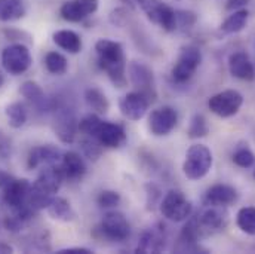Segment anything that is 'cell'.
<instances>
[{
  "label": "cell",
  "instance_id": "42",
  "mask_svg": "<svg viewBox=\"0 0 255 254\" xmlns=\"http://www.w3.org/2000/svg\"><path fill=\"white\" fill-rule=\"evenodd\" d=\"M13 253V247L12 246H9V244H6V243H3V241H0V254H10Z\"/></svg>",
  "mask_w": 255,
  "mask_h": 254
},
{
  "label": "cell",
  "instance_id": "8",
  "mask_svg": "<svg viewBox=\"0 0 255 254\" xmlns=\"http://www.w3.org/2000/svg\"><path fill=\"white\" fill-rule=\"evenodd\" d=\"M202 63V52L196 45H186L181 48L177 63L172 67V79L178 83H184L196 73Z\"/></svg>",
  "mask_w": 255,
  "mask_h": 254
},
{
  "label": "cell",
  "instance_id": "43",
  "mask_svg": "<svg viewBox=\"0 0 255 254\" xmlns=\"http://www.w3.org/2000/svg\"><path fill=\"white\" fill-rule=\"evenodd\" d=\"M4 83V77H3V74L0 73V88H1V85Z\"/></svg>",
  "mask_w": 255,
  "mask_h": 254
},
{
  "label": "cell",
  "instance_id": "6",
  "mask_svg": "<svg viewBox=\"0 0 255 254\" xmlns=\"http://www.w3.org/2000/svg\"><path fill=\"white\" fill-rule=\"evenodd\" d=\"M147 18L165 31L177 30V10L162 0H136Z\"/></svg>",
  "mask_w": 255,
  "mask_h": 254
},
{
  "label": "cell",
  "instance_id": "31",
  "mask_svg": "<svg viewBox=\"0 0 255 254\" xmlns=\"http://www.w3.org/2000/svg\"><path fill=\"white\" fill-rule=\"evenodd\" d=\"M80 149L83 152V155L91 159V161H98L101 153H103V146L100 141H97L95 138L86 135V138H83L80 141Z\"/></svg>",
  "mask_w": 255,
  "mask_h": 254
},
{
  "label": "cell",
  "instance_id": "33",
  "mask_svg": "<svg viewBox=\"0 0 255 254\" xmlns=\"http://www.w3.org/2000/svg\"><path fill=\"white\" fill-rule=\"evenodd\" d=\"M233 162L241 168H251L255 165V155L248 147L238 149L233 155Z\"/></svg>",
  "mask_w": 255,
  "mask_h": 254
},
{
  "label": "cell",
  "instance_id": "16",
  "mask_svg": "<svg viewBox=\"0 0 255 254\" xmlns=\"http://www.w3.org/2000/svg\"><path fill=\"white\" fill-rule=\"evenodd\" d=\"M128 71H129L130 83L139 92H142L144 95H147L148 98L153 100L156 97V92L153 88V71H151V68L145 64L132 61V63H129Z\"/></svg>",
  "mask_w": 255,
  "mask_h": 254
},
{
  "label": "cell",
  "instance_id": "14",
  "mask_svg": "<svg viewBox=\"0 0 255 254\" xmlns=\"http://www.w3.org/2000/svg\"><path fill=\"white\" fill-rule=\"evenodd\" d=\"M150 98L139 91L129 92L119 100V110L129 121H139L145 116Z\"/></svg>",
  "mask_w": 255,
  "mask_h": 254
},
{
  "label": "cell",
  "instance_id": "4",
  "mask_svg": "<svg viewBox=\"0 0 255 254\" xmlns=\"http://www.w3.org/2000/svg\"><path fill=\"white\" fill-rule=\"evenodd\" d=\"M200 238H206L209 235H214L217 232L224 231V228L229 223V213L226 207H217V205H206L196 217H191Z\"/></svg>",
  "mask_w": 255,
  "mask_h": 254
},
{
  "label": "cell",
  "instance_id": "17",
  "mask_svg": "<svg viewBox=\"0 0 255 254\" xmlns=\"http://www.w3.org/2000/svg\"><path fill=\"white\" fill-rule=\"evenodd\" d=\"M63 152L52 144L37 146L30 150L27 158V167L30 170H34L42 165H57L63 159Z\"/></svg>",
  "mask_w": 255,
  "mask_h": 254
},
{
  "label": "cell",
  "instance_id": "22",
  "mask_svg": "<svg viewBox=\"0 0 255 254\" xmlns=\"http://www.w3.org/2000/svg\"><path fill=\"white\" fill-rule=\"evenodd\" d=\"M238 199V192L229 185H214L209 188L205 195L206 205H217V207H227Z\"/></svg>",
  "mask_w": 255,
  "mask_h": 254
},
{
  "label": "cell",
  "instance_id": "24",
  "mask_svg": "<svg viewBox=\"0 0 255 254\" xmlns=\"http://www.w3.org/2000/svg\"><path fill=\"white\" fill-rule=\"evenodd\" d=\"M52 39L58 48L67 51L68 54H79L82 49V39L73 30H58L54 33Z\"/></svg>",
  "mask_w": 255,
  "mask_h": 254
},
{
  "label": "cell",
  "instance_id": "27",
  "mask_svg": "<svg viewBox=\"0 0 255 254\" xmlns=\"http://www.w3.org/2000/svg\"><path fill=\"white\" fill-rule=\"evenodd\" d=\"M25 15L22 0H0V21L10 22L21 19Z\"/></svg>",
  "mask_w": 255,
  "mask_h": 254
},
{
  "label": "cell",
  "instance_id": "39",
  "mask_svg": "<svg viewBox=\"0 0 255 254\" xmlns=\"http://www.w3.org/2000/svg\"><path fill=\"white\" fill-rule=\"evenodd\" d=\"M60 254H91L94 253L92 250L89 249H85V247H70V249H64L58 252Z\"/></svg>",
  "mask_w": 255,
  "mask_h": 254
},
{
  "label": "cell",
  "instance_id": "13",
  "mask_svg": "<svg viewBox=\"0 0 255 254\" xmlns=\"http://www.w3.org/2000/svg\"><path fill=\"white\" fill-rule=\"evenodd\" d=\"M77 119L74 112L67 107V106H60L58 109H55V115H54V131L57 134V137L65 143V144H71L76 138V132H77Z\"/></svg>",
  "mask_w": 255,
  "mask_h": 254
},
{
  "label": "cell",
  "instance_id": "12",
  "mask_svg": "<svg viewBox=\"0 0 255 254\" xmlns=\"http://www.w3.org/2000/svg\"><path fill=\"white\" fill-rule=\"evenodd\" d=\"M178 113L171 106H162L154 109L148 116V129L156 137H165L177 127Z\"/></svg>",
  "mask_w": 255,
  "mask_h": 254
},
{
  "label": "cell",
  "instance_id": "10",
  "mask_svg": "<svg viewBox=\"0 0 255 254\" xmlns=\"http://www.w3.org/2000/svg\"><path fill=\"white\" fill-rule=\"evenodd\" d=\"M244 104V95L236 89H226L212 95L208 101L209 110L220 118L235 116Z\"/></svg>",
  "mask_w": 255,
  "mask_h": 254
},
{
  "label": "cell",
  "instance_id": "20",
  "mask_svg": "<svg viewBox=\"0 0 255 254\" xmlns=\"http://www.w3.org/2000/svg\"><path fill=\"white\" fill-rule=\"evenodd\" d=\"M229 71L233 77H238L241 80H254L255 67L250 60L248 54L238 51L233 52L229 57Z\"/></svg>",
  "mask_w": 255,
  "mask_h": 254
},
{
  "label": "cell",
  "instance_id": "21",
  "mask_svg": "<svg viewBox=\"0 0 255 254\" xmlns=\"http://www.w3.org/2000/svg\"><path fill=\"white\" fill-rule=\"evenodd\" d=\"M19 92L24 98H27L39 112H46L52 109V103L49 101V98L46 97V94L43 92V89L40 88L39 83L33 82V80H25Z\"/></svg>",
  "mask_w": 255,
  "mask_h": 254
},
{
  "label": "cell",
  "instance_id": "28",
  "mask_svg": "<svg viewBox=\"0 0 255 254\" xmlns=\"http://www.w3.org/2000/svg\"><path fill=\"white\" fill-rule=\"evenodd\" d=\"M4 115H6V118H7L9 125L12 128H15V129L24 127L25 122H27V118H28L25 106H24L22 103H19V101L10 103V104L6 107V110H4Z\"/></svg>",
  "mask_w": 255,
  "mask_h": 254
},
{
  "label": "cell",
  "instance_id": "41",
  "mask_svg": "<svg viewBox=\"0 0 255 254\" xmlns=\"http://www.w3.org/2000/svg\"><path fill=\"white\" fill-rule=\"evenodd\" d=\"M9 155H10V149H9V146H7V144H4V143H0V161L6 159Z\"/></svg>",
  "mask_w": 255,
  "mask_h": 254
},
{
  "label": "cell",
  "instance_id": "7",
  "mask_svg": "<svg viewBox=\"0 0 255 254\" xmlns=\"http://www.w3.org/2000/svg\"><path fill=\"white\" fill-rule=\"evenodd\" d=\"M193 205L184 196V193L177 189L169 191L160 202V213L165 219L171 222H184L191 216Z\"/></svg>",
  "mask_w": 255,
  "mask_h": 254
},
{
  "label": "cell",
  "instance_id": "11",
  "mask_svg": "<svg viewBox=\"0 0 255 254\" xmlns=\"http://www.w3.org/2000/svg\"><path fill=\"white\" fill-rule=\"evenodd\" d=\"M98 229L103 234V237L116 243L125 241L130 234V226L128 219L119 211H110L104 214Z\"/></svg>",
  "mask_w": 255,
  "mask_h": 254
},
{
  "label": "cell",
  "instance_id": "37",
  "mask_svg": "<svg viewBox=\"0 0 255 254\" xmlns=\"http://www.w3.org/2000/svg\"><path fill=\"white\" fill-rule=\"evenodd\" d=\"M127 10L124 7H118L110 13V22L116 27H124L127 22Z\"/></svg>",
  "mask_w": 255,
  "mask_h": 254
},
{
  "label": "cell",
  "instance_id": "29",
  "mask_svg": "<svg viewBox=\"0 0 255 254\" xmlns=\"http://www.w3.org/2000/svg\"><path fill=\"white\" fill-rule=\"evenodd\" d=\"M239 229L247 235H255V207H244L236 216Z\"/></svg>",
  "mask_w": 255,
  "mask_h": 254
},
{
  "label": "cell",
  "instance_id": "32",
  "mask_svg": "<svg viewBox=\"0 0 255 254\" xmlns=\"http://www.w3.org/2000/svg\"><path fill=\"white\" fill-rule=\"evenodd\" d=\"M209 132V127H208V121L203 115L196 113L190 121V127H189V137L190 138H202L206 137Z\"/></svg>",
  "mask_w": 255,
  "mask_h": 254
},
{
  "label": "cell",
  "instance_id": "9",
  "mask_svg": "<svg viewBox=\"0 0 255 254\" xmlns=\"http://www.w3.org/2000/svg\"><path fill=\"white\" fill-rule=\"evenodd\" d=\"M33 63L30 49L22 43H13L1 51V65L13 76L25 73Z\"/></svg>",
  "mask_w": 255,
  "mask_h": 254
},
{
  "label": "cell",
  "instance_id": "1",
  "mask_svg": "<svg viewBox=\"0 0 255 254\" xmlns=\"http://www.w3.org/2000/svg\"><path fill=\"white\" fill-rule=\"evenodd\" d=\"M95 51L98 65L107 73L110 82L116 88H125L128 83L127 57L122 43L110 39H100L95 43Z\"/></svg>",
  "mask_w": 255,
  "mask_h": 254
},
{
  "label": "cell",
  "instance_id": "30",
  "mask_svg": "<svg viewBox=\"0 0 255 254\" xmlns=\"http://www.w3.org/2000/svg\"><path fill=\"white\" fill-rule=\"evenodd\" d=\"M45 65H46V70L52 74H57V76H61L67 71L68 68V63H67V58L64 57L63 54L60 52H48L46 57H45Z\"/></svg>",
  "mask_w": 255,
  "mask_h": 254
},
{
  "label": "cell",
  "instance_id": "40",
  "mask_svg": "<svg viewBox=\"0 0 255 254\" xmlns=\"http://www.w3.org/2000/svg\"><path fill=\"white\" fill-rule=\"evenodd\" d=\"M13 180H15V177H12V176L7 174L6 171L0 170V189H1V191H3L4 188H7Z\"/></svg>",
  "mask_w": 255,
  "mask_h": 254
},
{
  "label": "cell",
  "instance_id": "19",
  "mask_svg": "<svg viewBox=\"0 0 255 254\" xmlns=\"http://www.w3.org/2000/svg\"><path fill=\"white\" fill-rule=\"evenodd\" d=\"M60 167L63 170L64 179L68 182H74V183L80 182L88 171V167L83 158L76 152H65L60 162Z\"/></svg>",
  "mask_w": 255,
  "mask_h": 254
},
{
  "label": "cell",
  "instance_id": "23",
  "mask_svg": "<svg viewBox=\"0 0 255 254\" xmlns=\"http://www.w3.org/2000/svg\"><path fill=\"white\" fill-rule=\"evenodd\" d=\"M46 211L51 219L58 220V222H73L76 219V213L71 204L65 198H60V196H55L51 201Z\"/></svg>",
  "mask_w": 255,
  "mask_h": 254
},
{
  "label": "cell",
  "instance_id": "18",
  "mask_svg": "<svg viewBox=\"0 0 255 254\" xmlns=\"http://www.w3.org/2000/svg\"><path fill=\"white\" fill-rule=\"evenodd\" d=\"M166 246V234H165V226L156 225L154 228H150L145 231L138 243L136 253H160L165 250Z\"/></svg>",
  "mask_w": 255,
  "mask_h": 254
},
{
  "label": "cell",
  "instance_id": "38",
  "mask_svg": "<svg viewBox=\"0 0 255 254\" xmlns=\"http://www.w3.org/2000/svg\"><path fill=\"white\" fill-rule=\"evenodd\" d=\"M248 3H250V0H227L226 9L227 10H239V9H244V6H247Z\"/></svg>",
  "mask_w": 255,
  "mask_h": 254
},
{
  "label": "cell",
  "instance_id": "26",
  "mask_svg": "<svg viewBox=\"0 0 255 254\" xmlns=\"http://www.w3.org/2000/svg\"><path fill=\"white\" fill-rule=\"evenodd\" d=\"M85 101L88 107L97 115H106L110 109V103L103 91L98 88H88L85 91Z\"/></svg>",
  "mask_w": 255,
  "mask_h": 254
},
{
  "label": "cell",
  "instance_id": "3",
  "mask_svg": "<svg viewBox=\"0 0 255 254\" xmlns=\"http://www.w3.org/2000/svg\"><path fill=\"white\" fill-rule=\"evenodd\" d=\"M79 129L97 141L101 143L103 147L119 149L127 143V131L119 124L101 121L97 113L85 116L79 122Z\"/></svg>",
  "mask_w": 255,
  "mask_h": 254
},
{
  "label": "cell",
  "instance_id": "36",
  "mask_svg": "<svg viewBox=\"0 0 255 254\" xmlns=\"http://www.w3.org/2000/svg\"><path fill=\"white\" fill-rule=\"evenodd\" d=\"M3 225H4V228L7 229V231H10V232H19L21 229H22V226L25 225V222L24 220H21L18 216H10V217H6L4 219V222H3Z\"/></svg>",
  "mask_w": 255,
  "mask_h": 254
},
{
  "label": "cell",
  "instance_id": "25",
  "mask_svg": "<svg viewBox=\"0 0 255 254\" xmlns=\"http://www.w3.org/2000/svg\"><path fill=\"white\" fill-rule=\"evenodd\" d=\"M250 18V12L247 9H239V10H233L232 15H229L226 18V21H223V24L220 25V30L226 34H235L242 31L247 27Z\"/></svg>",
  "mask_w": 255,
  "mask_h": 254
},
{
  "label": "cell",
  "instance_id": "34",
  "mask_svg": "<svg viewBox=\"0 0 255 254\" xmlns=\"http://www.w3.org/2000/svg\"><path fill=\"white\" fill-rule=\"evenodd\" d=\"M97 202L101 208H113V207L119 205L121 193L116 191H103L98 195Z\"/></svg>",
  "mask_w": 255,
  "mask_h": 254
},
{
  "label": "cell",
  "instance_id": "2",
  "mask_svg": "<svg viewBox=\"0 0 255 254\" xmlns=\"http://www.w3.org/2000/svg\"><path fill=\"white\" fill-rule=\"evenodd\" d=\"M65 180L63 170L60 164L57 165H46L36 179V182L31 185L27 204L33 211L46 210L51 201L55 198V195L61 189V185Z\"/></svg>",
  "mask_w": 255,
  "mask_h": 254
},
{
  "label": "cell",
  "instance_id": "5",
  "mask_svg": "<svg viewBox=\"0 0 255 254\" xmlns=\"http://www.w3.org/2000/svg\"><path fill=\"white\" fill-rule=\"evenodd\" d=\"M212 162V152L205 144H193L186 153L183 173L190 180H200L209 173Z\"/></svg>",
  "mask_w": 255,
  "mask_h": 254
},
{
  "label": "cell",
  "instance_id": "35",
  "mask_svg": "<svg viewBox=\"0 0 255 254\" xmlns=\"http://www.w3.org/2000/svg\"><path fill=\"white\" fill-rule=\"evenodd\" d=\"M196 19H197V16L191 10H177V25L189 28L196 24Z\"/></svg>",
  "mask_w": 255,
  "mask_h": 254
},
{
  "label": "cell",
  "instance_id": "15",
  "mask_svg": "<svg viewBox=\"0 0 255 254\" xmlns=\"http://www.w3.org/2000/svg\"><path fill=\"white\" fill-rule=\"evenodd\" d=\"M98 0H68L60 9L61 18L68 22H80L97 12Z\"/></svg>",
  "mask_w": 255,
  "mask_h": 254
}]
</instances>
